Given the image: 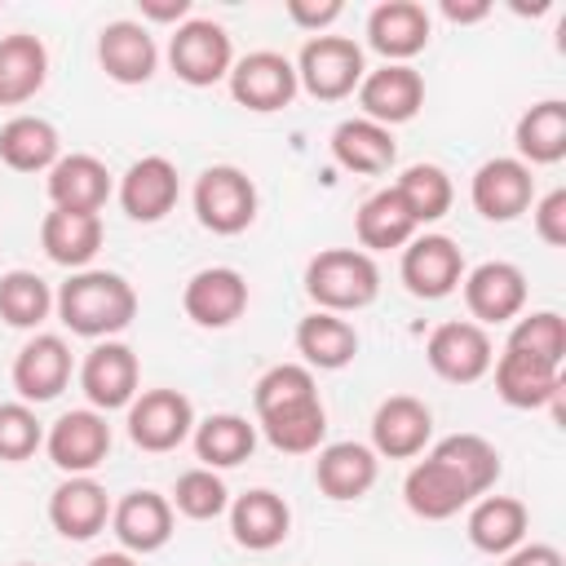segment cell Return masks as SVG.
<instances>
[{"mask_svg":"<svg viewBox=\"0 0 566 566\" xmlns=\"http://www.w3.org/2000/svg\"><path fill=\"white\" fill-rule=\"evenodd\" d=\"M53 305H57V318L88 340H102V336L111 340L137 318V292L115 270H75L57 287Z\"/></svg>","mask_w":566,"mask_h":566,"instance_id":"obj_1","label":"cell"},{"mask_svg":"<svg viewBox=\"0 0 566 566\" xmlns=\"http://www.w3.org/2000/svg\"><path fill=\"white\" fill-rule=\"evenodd\" d=\"M305 292L327 314H349L376 301L380 270L363 248H327L305 265Z\"/></svg>","mask_w":566,"mask_h":566,"instance_id":"obj_2","label":"cell"},{"mask_svg":"<svg viewBox=\"0 0 566 566\" xmlns=\"http://www.w3.org/2000/svg\"><path fill=\"white\" fill-rule=\"evenodd\" d=\"M363 49L349 35H314L296 57V84L318 102H340L363 84Z\"/></svg>","mask_w":566,"mask_h":566,"instance_id":"obj_3","label":"cell"},{"mask_svg":"<svg viewBox=\"0 0 566 566\" xmlns=\"http://www.w3.org/2000/svg\"><path fill=\"white\" fill-rule=\"evenodd\" d=\"M195 217L212 234H239L256 221V186L234 164H212L195 181Z\"/></svg>","mask_w":566,"mask_h":566,"instance_id":"obj_4","label":"cell"},{"mask_svg":"<svg viewBox=\"0 0 566 566\" xmlns=\"http://www.w3.org/2000/svg\"><path fill=\"white\" fill-rule=\"evenodd\" d=\"M168 66L190 88H208V84H217V80L230 75L234 44H230V35H226L221 22H212V18H186L172 31V40H168Z\"/></svg>","mask_w":566,"mask_h":566,"instance_id":"obj_5","label":"cell"},{"mask_svg":"<svg viewBox=\"0 0 566 566\" xmlns=\"http://www.w3.org/2000/svg\"><path fill=\"white\" fill-rule=\"evenodd\" d=\"M195 433V407L181 389H137V398L128 402V438L142 451H177L186 438Z\"/></svg>","mask_w":566,"mask_h":566,"instance_id":"obj_6","label":"cell"},{"mask_svg":"<svg viewBox=\"0 0 566 566\" xmlns=\"http://www.w3.org/2000/svg\"><path fill=\"white\" fill-rule=\"evenodd\" d=\"M424 358L429 367L451 380V385H473L491 371L495 354H491V336L486 327H478L473 318H451V323H438L429 332V345H424Z\"/></svg>","mask_w":566,"mask_h":566,"instance_id":"obj_7","label":"cell"},{"mask_svg":"<svg viewBox=\"0 0 566 566\" xmlns=\"http://www.w3.org/2000/svg\"><path fill=\"white\" fill-rule=\"evenodd\" d=\"M296 66L274 49H256L230 66V97L256 115L283 111L296 97Z\"/></svg>","mask_w":566,"mask_h":566,"instance_id":"obj_8","label":"cell"},{"mask_svg":"<svg viewBox=\"0 0 566 566\" xmlns=\"http://www.w3.org/2000/svg\"><path fill=\"white\" fill-rule=\"evenodd\" d=\"M402 283L411 296L420 301H442L460 287L464 279V252L455 248V239L447 234H416L402 248V265H398Z\"/></svg>","mask_w":566,"mask_h":566,"instance_id":"obj_9","label":"cell"},{"mask_svg":"<svg viewBox=\"0 0 566 566\" xmlns=\"http://www.w3.org/2000/svg\"><path fill=\"white\" fill-rule=\"evenodd\" d=\"M358 106H363V119L380 124V128H394V124H407L416 119V111L424 106V80L416 66L407 62H385L380 71H367L363 84H358Z\"/></svg>","mask_w":566,"mask_h":566,"instance_id":"obj_10","label":"cell"},{"mask_svg":"<svg viewBox=\"0 0 566 566\" xmlns=\"http://www.w3.org/2000/svg\"><path fill=\"white\" fill-rule=\"evenodd\" d=\"M44 447H49V460H53L62 473L84 478V473H93V469L106 460V451H111V424H106V416L93 411V407L66 411V416L53 420Z\"/></svg>","mask_w":566,"mask_h":566,"instance_id":"obj_11","label":"cell"},{"mask_svg":"<svg viewBox=\"0 0 566 566\" xmlns=\"http://www.w3.org/2000/svg\"><path fill=\"white\" fill-rule=\"evenodd\" d=\"M137 376H142L137 354L124 340H102L84 354L80 389L93 402V411H115V407H128L137 398Z\"/></svg>","mask_w":566,"mask_h":566,"instance_id":"obj_12","label":"cell"},{"mask_svg":"<svg viewBox=\"0 0 566 566\" xmlns=\"http://www.w3.org/2000/svg\"><path fill=\"white\" fill-rule=\"evenodd\" d=\"M460 283H464V305H469V314H473L478 327L509 323L526 305V274L513 261H482Z\"/></svg>","mask_w":566,"mask_h":566,"instance_id":"obj_13","label":"cell"},{"mask_svg":"<svg viewBox=\"0 0 566 566\" xmlns=\"http://www.w3.org/2000/svg\"><path fill=\"white\" fill-rule=\"evenodd\" d=\"M181 310L199 327H230L248 310V279L230 265H208V270L190 274L186 292H181Z\"/></svg>","mask_w":566,"mask_h":566,"instance_id":"obj_14","label":"cell"},{"mask_svg":"<svg viewBox=\"0 0 566 566\" xmlns=\"http://www.w3.org/2000/svg\"><path fill=\"white\" fill-rule=\"evenodd\" d=\"M433 433V411L411 398V394H394L376 407L371 416V451L385 455V460H411L424 451Z\"/></svg>","mask_w":566,"mask_h":566,"instance_id":"obj_15","label":"cell"},{"mask_svg":"<svg viewBox=\"0 0 566 566\" xmlns=\"http://www.w3.org/2000/svg\"><path fill=\"white\" fill-rule=\"evenodd\" d=\"M402 500H407V509H411L416 517H424V522H447V517H455L464 504H473L478 495L464 486V478H460L451 464H442L438 455H424L420 464L407 469V478H402Z\"/></svg>","mask_w":566,"mask_h":566,"instance_id":"obj_16","label":"cell"},{"mask_svg":"<svg viewBox=\"0 0 566 566\" xmlns=\"http://www.w3.org/2000/svg\"><path fill=\"white\" fill-rule=\"evenodd\" d=\"M469 199L473 208L486 217V221H513L531 208L535 199V177L522 159H486L478 172H473V186H469Z\"/></svg>","mask_w":566,"mask_h":566,"instance_id":"obj_17","label":"cell"},{"mask_svg":"<svg viewBox=\"0 0 566 566\" xmlns=\"http://www.w3.org/2000/svg\"><path fill=\"white\" fill-rule=\"evenodd\" d=\"M71 380V345L53 332L31 336L13 358V389L22 402H49Z\"/></svg>","mask_w":566,"mask_h":566,"instance_id":"obj_18","label":"cell"},{"mask_svg":"<svg viewBox=\"0 0 566 566\" xmlns=\"http://www.w3.org/2000/svg\"><path fill=\"white\" fill-rule=\"evenodd\" d=\"M177 195H181V181H177V168L164 155H146V159L128 164V172L119 181V208L142 226L164 221L172 212Z\"/></svg>","mask_w":566,"mask_h":566,"instance_id":"obj_19","label":"cell"},{"mask_svg":"<svg viewBox=\"0 0 566 566\" xmlns=\"http://www.w3.org/2000/svg\"><path fill=\"white\" fill-rule=\"evenodd\" d=\"M97 62L102 71L115 80V84H146L159 66V49H155V35L142 27V22H106L102 35H97Z\"/></svg>","mask_w":566,"mask_h":566,"instance_id":"obj_20","label":"cell"},{"mask_svg":"<svg viewBox=\"0 0 566 566\" xmlns=\"http://www.w3.org/2000/svg\"><path fill=\"white\" fill-rule=\"evenodd\" d=\"M49 522L62 539H93L106 522H111V495L102 482L84 478H66L53 486L49 495Z\"/></svg>","mask_w":566,"mask_h":566,"instance_id":"obj_21","label":"cell"},{"mask_svg":"<svg viewBox=\"0 0 566 566\" xmlns=\"http://www.w3.org/2000/svg\"><path fill=\"white\" fill-rule=\"evenodd\" d=\"M111 531L124 553H155L172 539V504L159 491H128L111 509Z\"/></svg>","mask_w":566,"mask_h":566,"instance_id":"obj_22","label":"cell"},{"mask_svg":"<svg viewBox=\"0 0 566 566\" xmlns=\"http://www.w3.org/2000/svg\"><path fill=\"white\" fill-rule=\"evenodd\" d=\"M367 44L385 62H407L429 44V13L416 0H385L367 18Z\"/></svg>","mask_w":566,"mask_h":566,"instance_id":"obj_23","label":"cell"},{"mask_svg":"<svg viewBox=\"0 0 566 566\" xmlns=\"http://www.w3.org/2000/svg\"><path fill=\"white\" fill-rule=\"evenodd\" d=\"M495 394L509 407H522V411L544 407V402H557V394H562V367L504 345V354L495 363Z\"/></svg>","mask_w":566,"mask_h":566,"instance_id":"obj_24","label":"cell"},{"mask_svg":"<svg viewBox=\"0 0 566 566\" xmlns=\"http://www.w3.org/2000/svg\"><path fill=\"white\" fill-rule=\"evenodd\" d=\"M287 526H292V509L283 495L256 486V491H243L234 504H230V531H234V544L252 548V553H265L274 544L287 539Z\"/></svg>","mask_w":566,"mask_h":566,"instance_id":"obj_25","label":"cell"},{"mask_svg":"<svg viewBox=\"0 0 566 566\" xmlns=\"http://www.w3.org/2000/svg\"><path fill=\"white\" fill-rule=\"evenodd\" d=\"M49 49L31 31L0 35V106H22L44 88Z\"/></svg>","mask_w":566,"mask_h":566,"instance_id":"obj_26","label":"cell"},{"mask_svg":"<svg viewBox=\"0 0 566 566\" xmlns=\"http://www.w3.org/2000/svg\"><path fill=\"white\" fill-rule=\"evenodd\" d=\"M49 199L66 212H97L111 199V172L97 155H62L49 168Z\"/></svg>","mask_w":566,"mask_h":566,"instance_id":"obj_27","label":"cell"},{"mask_svg":"<svg viewBox=\"0 0 566 566\" xmlns=\"http://www.w3.org/2000/svg\"><path fill=\"white\" fill-rule=\"evenodd\" d=\"M102 217L97 212H66V208H53L44 212L40 221V248L49 252V261L66 265V270H84L97 248H102Z\"/></svg>","mask_w":566,"mask_h":566,"instance_id":"obj_28","label":"cell"},{"mask_svg":"<svg viewBox=\"0 0 566 566\" xmlns=\"http://www.w3.org/2000/svg\"><path fill=\"white\" fill-rule=\"evenodd\" d=\"M526 526H531V513L513 495H478L469 509V539L478 553H491V557L513 553L526 539Z\"/></svg>","mask_w":566,"mask_h":566,"instance_id":"obj_29","label":"cell"},{"mask_svg":"<svg viewBox=\"0 0 566 566\" xmlns=\"http://www.w3.org/2000/svg\"><path fill=\"white\" fill-rule=\"evenodd\" d=\"M314 482L327 500H358L376 486V451L363 442H332L314 460Z\"/></svg>","mask_w":566,"mask_h":566,"instance_id":"obj_30","label":"cell"},{"mask_svg":"<svg viewBox=\"0 0 566 566\" xmlns=\"http://www.w3.org/2000/svg\"><path fill=\"white\" fill-rule=\"evenodd\" d=\"M296 349L305 358V367H318V371H340L345 363H354L358 354V332L340 318V314H327V310H314L296 323Z\"/></svg>","mask_w":566,"mask_h":566,"instance_id":"obj_31","label":"cell"},{"mask_svg":"<svg viewBox=\"0 0 566 566\" xmlns=\"http://www.w3.org/2000/svg\"><path fill=\"white\" fill-rule=\"evenodd\" d=\"M354 230H358V243H363V252L371 256V252L407 248V243L416 239V217L407 212L402 195H398L394 186H385V190H376V195H371V199L358 208V221H354Z\"/></svg>","mask_w":566,"mask_h":566,"instance_id":"obj_32","label":"cell"},{"mask_svg":"<svg viewBox=\"0 0 566 566\" xmlns=\"http://www.w3.org/2000/svg\"><path fill=\"white\" fill-rule=\"evenodd\" d=\"M0 159L13 172H49L62 159V142L57 128L40 115H13L0 128Z\"/></svg>","mask_w":566,"mask_h":566,"instance_id":"obj_33","label":"cell"},{"mask_svg":"<svg viewBox=\"0 0 566 566\" xmlns=\"http://www.w3.org/2000/svg\"><path fill=\"white\" fill-rule=\"evenodd\" d=\"M256 424H261V433H265V442H270L274 451L310 455V451H318V442H323V433H327V411H323L318 398H310V402L274 407V411L256 416Z\"/></svg>","mask_w":566,"mask_h":566,"instance_id":"obj_34","label":"cell"},{"mask_svg":"<svg viewBox=\"0 0 566 566\" xmlns=\"http://www.w3.org/2000/svg\"><path fill=\"white\" fill-rule=\"evenodd\" d=\"M394 155H398L394 133L371 119H345L332 133V159L349 172H385L394 164Z\"/></svg>","mask_w":566,"mask_h":566,"instance_id":"obj_35","label":"cell"},{"mask_svg":"<svg viewBox=\"0 0 566 566\" xmlns=\"http://www.w3.org/2000/svg\"><path fill=\"white\" fill-rule=\"evenodd\" d=\"M513 142H517V155L526 168L531 164H557L566 155V102H557V97L535 102L517 119Z\"/></svg>","mask_w":566,"mask_h":566,"instance_id":"obj_36","label":"cell"},{"mask_svg":"<svg viewBox=\"0 0 566 566\" xmlns=\"http://www.w3.org/2000/svg\"><path fill=\"white\" fill-rule=\"evenodd\" d=\"M252 447H256V424H248L234 411L195 424V455L203 460V469H234L252 455Z\"/></svg>","mask_w":566,"mask_h":566,"instance_id":"obj_37","label":"cell"},{"mask_svg":"<svg viewBox=\"0 0 566 566\" xmlns=\"http://www.w3.org/2000/svg\"><path fill=\"white\" fill-rule=\"evenodd\" d=\"M429 455H438L442 464H451L473 495H486L495 486V478H500V451L486 438H478V433H451Z\"/></svg>","mask_w":566,"mask_h":566,"instance_id":"obj_38","label":"cell"},{"mask_svg":"<svg viewBox=\"0 0 566 566\" xmlns=\"http://www.w3.org/2000/svg\"><path fill=\"white\" fill-rule=\"evenodd\" d=\"M394 190L402 195V203L416 217V226H429V221L447 217L451 212V199H455V186H451V177L438 164H411L394 181Z\"/></svg>","mask_w":566,"mask_h":566,"instance_id":"obj_39","label":"cell"},{"mask_svg":"<svg viewBox=\"0 0 566 566\" xmlns=\"http://www.w3.org/2000/svg\"><path fill=\"white\" fill-rule=\"evenodd\" d=\"M53 310V292L40 274L31 270H9L0 274V318L9 327H40Z\"/></svg>","mask_w":566,"mask_h":566,"instance_id":"obj_40","label":"cell"},{"mask_svg":"<svg viewBox=\"0 0 566 566\" xmlns=\"http://www.w3.org/2000/svg\"><path fill=\"white\" fill-rule=\"evenodd\" d=\"M181 517H190V522H212V517H221L226 509H230V491H226V482L212 473V469H186L181 478H177V486H172V500H168Z\"/></svg>","mask_w":566,"mask_h":566,"instance_id":"obj_41","label":"cell"},{"mask_svg":"<svg viewBox=\"0 0 566 566\" xmlns=\"http://www.w3.org/2000/svg\"><path fill=\"white\" fill-rule=\"evenodd\" d=\"M509 349H522V354H535V358L562 367V358H566V318L557 310H535V314L517 318L513 332H509Z\"/></svg>","mask_w":566,"mask_h":566,"instance_id":"obj_42","label":"cell"},{"mask_svg":"<svg viewBox=\"0 0 566 566\" xmlns=\"http://www.w3.org/2000/svg\"><path fill=\"white\" fill-rule=\"evenodd\" d=\"M310 398H318V389H314V371L301 367V363H279V367H270V371L256 380V389H252L256 416H265V411H274V407L310 402Z\"/></svg>","mask_w":566,"mask_h":566,"instance_id":"obj_43","label":"cell"},{"mask_svg":"<svg viewBox=\"0 0 566 566\" xmlns=\"http://www.w3.org/2000/svg\"><path fill=\"white\" fill-rule=\"evenodd\" d=\"M44 442V429L27 402H0V460H31Z\"/></svg>","mask_w":566,"mask_h":566,"instance_id":"obj_44","label":"cell"},{"mask_svg":"<svg viewBox=\"0 0 566 566\" xmlns=\"http://www.w3.org/2000/svg\"><path fill=\"white\" fill-rule=\"evenodd\" d=\"M535 234L548 243V248H562L566 243V190H553L535 203Z\"/></svg>","mask_w":566,"mask_h":566,"instance_id":"obj_45","label":"cell"},{"mask_svg":"<svg viewBox=\"0 0 566 566\" xmlns=\"http://www.w3.org/2000/svg\"><path fill=\"white\" fill-rule=\"evenodd\" d=\"M340 13H345L340 0H323V4L318 0H287V18L305 31H314V35H323V27H332Z\"/></svg>","mask_w":566,"mask_h":566,"instance_id":"obj_46","label":"cell"},{"mask_svg":"<svg viewBox=\"0 0 566 566\" xmlns=\"http://www.w3.org/2000/svg\"><path fill=\"white\" fill-rule=\"evenodd\" d=\"M504 566H566V562L553 544H517L513 553H504Z\"/></svg>","mask_w":566,"mask_h":566,"instance_id":"obj_47","label":"cell"},{"mask_svg":"<svg viewBox=\"0 0 566 566\" xmlns=\"http://www.w3.org/2000/svg\"><path fill=\"white\" fill-rule=\"evenodd\" d=\"M190 0H142V18L150 22H186Z\"/></svg>","mask_w":566,"mask_h":566,"instance_id":"obj_48","label":"cell"},{"mask_svg":"<svg viewBox=\"0 0 566 566\" xmlns=\"http://www.w3.org/2000/svg\"><path fill=\"white\" fill-rule=\"evenodd\" d=\"M491 13V4H455V0H442V18L451 22H482Z\"/></svg>","mask_w":566,"mask_h":566,"instance_id":"obj_49","label":"cell"},{"mask_svg":"<svg viewBox=\"0 0 566 566\" xmlns=\"http://www.w3.org/2000/svg\"><path fill=\"white\" fill-rule=\"evenodd\" d=\"M88 566H137V562H133V553H97Z\"/></svg>","mask_w":566,"mask_h":566,"instance_id":"obj_50","label":"cell"},{"mask_svg":"<svg viewBox=\"0 0 566 566\" xmlns=\"http://www.w3.org/2000/svg\"><path fill=\"white\" fill-rule=\"evenodd\" d=\"M18 566H31V562H18Z\"/></svg>","mask_w":566,"mask_h":566,"instance_id":"obj_51","label":"cell"}]
</instances>
